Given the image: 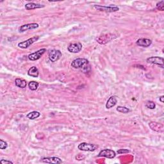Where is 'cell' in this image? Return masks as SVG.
<instances>
[{"label": "cell", "instance_id": "6da1fadb", "mask_svg": "<svg viewBox=\"0 0 164 164\" xmlns=\"http://www.w3.org/2000/svg\"><path fill=\"white\" fill-rule=\"evenodd\" d=\"M71 66L74 69H81L83 73H87L90 70L89 61L85 59H76L71 63Z\"/></svg>", "mask_w": 164, "mask_h": 164}, {"label": "cell", "instance_id": "7a4b0ae2", "mask_svg": "<svg viewBox=\"0 0 164 164\" xmlns=\"http://www.w3.org/2000/svg\"><path fill=\"white\" fill-rule=\"evenodd\" d=\"M117 37V36L115 34H112V33L103 34V35H100V36H99L98 37H97L96 41L100 44H105Z\"/></svg>", "mask_w": 164, "mask_h": 164}, {"label": "cell", "instance_id": "3957f363", "mask_svg": "<svg viewBox=\"0 0 164 164\" xmlns=\"http://www.w3.org/2000/svg\"><path fill=\"white\" fill-rule=\"evenodd\" d=\"M98 146L94 144L87 143V142H82L78 146V148L81 151H94L97 149Z\"/></svg>", "mask_w": 164, "mask_h": 164}, {"label": "cell", "instance_id": "277c9868", "mask_svg": "<svg viewBox=\"0 0 164 164\" xmlns=\"http://www.w3.org/2000/svg\"><path fill=\"white\" fill-rule=\"evenodd\" d=\"M94 8L99 11L106 12H115L119 11V9L117 6H101V5H94Z\"/></svg>", "mask_w": 164, "mask_h": 164}, {"label": "cell", "instance_id": "5b68a950", "mask_svg": "<svg viewBox=\"0 0 164 164\" xmlns=\"http://www.w3.org/2000/svg\"><path fill=\"white\" fill-rule=\"evenodd\" d=\"M62 54L60 50L57 49H52L48 53V57L49 59L52 62H55L58 61L62 56Z\"/></svg>", "mask_w": 164, "mask_h": 164}, {"label": "cell", "instance_id": "8992f818", "mask_svg": "<svg viewBox=\"0 0 164 164\" xmlns=\"http://www.w3.org/2000/svg\"><path fill=\"white\" fill-rule=\"evenodd\" d=\"M39 39V36H35L26 40L19 42V43L18 44V47L21 49H26L28 47H30L32 44H33L34 42L37 41Z\"/></svg>", "mask_w": 164, "mask_h": 164}, {"label": "cell", "instance_id": "52a82bcc", "mask_svg": "<svg viewBox=\"0 0 164 164\" xmlns=\"http://www.w3.org/2000/svg\"><path fill=\"white\" fill-rule=\"evenodd\" d=\"M147 62L151 64H155V65H158L162 68H163L164 66V60L162 57L159 56H151L149 58L147 59Z\"/></svg>", "mask_w": 164, "mask_h": 164}, {"label": "cell", "instance_id": "ba28073f", "mask_svg": "<svg viewBox=\"0 0 164 164\" xmlns=\"http://www.w3.org/2000/svg\"><path fill=\"white\" fill-rule=\"evenodd\" d=\"M116 156V152L109 149H103V150L99 152V154L97 155L98 157H106L110 159L115 158Z\"/></svg>", "mask_w": 164, "mask_h": 164}, {"label": "cell", "instance_id": "9c48e42d", "mask_svg": "<svg viewBox=\"0 0 164 164\" xmlns=\"http://www.w3.org/2000/svg\"><path fill=\"white\" fill-rule=\"evenodd\" d=\"M46 52V49L43 48V49H40L37 51L33 53L32 54H30L28 55V59L31 61H35L40 59L41 58V56L43 55Z\"/></svg>", "mask_w": 164, "mask_h": 164}, {"label": "cell", "instance_id": "30bf717a", "mask_svg": "<svg viewBox=\"0 0 164 164\" xmlns=\"http://www.w3.org/2000/svg\"><path fill=\"white\" fill-rule=\"evenodd\" d=\"M82 49V44L80 42H75V43H73L69 44V46L67 47L68 51L70 53H77L81 51Z\"/></svg>", "mask_w": 164, "mask_h": 164}, {"label": "cell", "instance_id": "8fae6325", "mask_svg": "<svg viewBox=\"0 0 164 164\" xmlns=\"http://www.w3.org/2000/svg\"><path fill=\"white\" fill-rule=\"evenodd\" d=\"M39 26V25L37 23H29V24H26V25H23L21 26V27H19V31L21 33H23L25 32L27 30H35V29H37Z\"/></svg>", "mask_w": 164, "mask_h": 164}, {"label": "cell", "instance_id": "7c38bea8", "mask_svg": "<svg viewBox=\"0 0 164 164\" xmlns=\"http://www.w3.org/2000/svg\"><path fill=\"white\" fill-rule=\"evenodd\" d=\"M149 126L152 130L156 132H159V133L163 132L164 127H163V125L161 123H159L157 122H151V123H149Z\"/></svg>", "mask_w": 164, "mask_h": 164}, {"label": "cell", "instance_id": "4fadbf2b", "mask_svg": "<svg viewBox=\"0 0 164 164\" xmlns=\"http://www.w3.org/2000/svg\"><path fill=\"white\" fill-rule=\"evenodd\" d=\"M136 44L137 46H140V47L147 48V47L151 46V44H152V41H151V40L149 39L141 38V39H139L137 40Z\"/></svg>", "mask_w": 164, "mask_h": 164}, {"label": "cell", "instance_id": "5bb4252c", "mask_svg": "<svg viewBox=\"0 0 164 164\" xmlns=\"http://www.w3.org/2000/svg\"><path fill=\"white\" fill-rule=\"evenodd\" d=\"M42 162L44 163H55V164H58V163H63L62 160L58 158V157H47V158H43L40 160Z\"/></svg>", "mask_w": 164, "mask_h": 164}, {"label": "cell", "instance_id": "9a60e30c", "mask_svg": "<svg viewBox=\"0 0 164 164\" xmlns=\"http://www.w3.org/2000/svg\"><path fill=\"white\" fill-rule=\"evenodd\" d=\"M117 99L116 96H111L108 99L107 102H106V108L107 109H110L113 107L114 106H116V105L117 104Z\"/></svg>", "mask_w": 164, "mask_h": 164}, {"label": "cell", "instance_id": "2e32d148", "mask_svg": "<svg viewBox=\"0 0 164 164\" xmlns=\"http://www.w3.org/2000/svg\"><path fill=\"white\" fill-rule=\"evenodd\" d=\"M44 5H40V4H38V3H28L25 5V9L27 10L41 9V8H44Z\"/></svg>", "mask_w": 164, "mask_h": 164}, {"label": "cell", "instance_id": "e0dca14e", "mask_svg": "<svg viewBox=\"0 0 164 164\" xmlns=\"http://www.w3.org/2000/svg\"><path fill=\"white\" fill-rule=\"evenodd\" d=\"M28 74L31 77L33 78H37L39 75V71L37 67L35 66H33L29 69L28 71Z\"/></svg>", "mask_w": 164, "mask_h": 164}, {"label": "cell", "instance_id": "ac0fdd59", "mask_svg": "<svg viewBox=\"0 0 164 164\" xmlns=\"http://www.w3.org/2000/svg\"><path fill=\"white\" fill-rule=\"evenodd\" d=\"M15 84H16V86L21 89L25 88L27 85L26 80L23 79H20V78H17V79H16Z\"/></svg>", "mask_w": 164, "mask_h": 164}, {"label": "cell", "instance_id": "d6986e66", "mask_svg": "<svg viewBox=\"0 0 164 164\" xmlns=\"http://www.w3.org/2000/svg\"><path fill=\"white\" fill-rule=\"evenodd\" d=\"M40 116V113L37 111H33L27 114L26 117L29 119L33 120L38 118Z\"/></svg>", "mask_w": 164, "mask_h": 164}, {"label": "cell", "instance_id": "ffe728a7", "mask_svg": "<svg viewBox=\"0 0 164 164\" xmlns=\"http://www.w3.org/2000/svg\"><path fill=\"white\" fill-rule=\"evenodd\" d=\"M39 85V84L38 82H35V81H32L28 83V87H29L30 90L34 91V90H36L38 89Z\"/></svg>", "mask_w": 164, "mask_h": 164}, {"label": "cell", "instance_id": "44dd1931", "mask_svg": "<svg viewBox=\"0 0 164 164\" xmlns=\"http://www.w3.org/2000/svg\"><path fill=\"white\" fill-rule=\"evenodd\" d=\"M116 110L117 112H120V113H127L130 112V110L129 109L125 107V106H117Z\"/></svg>", "mask_w": 164, "mask_h": 164}, {"label": "cell", "instance_id": "7402d4cb", "mask_svg": "<svg viewBox=\"0 0 164 164\" xmlns=\"http://www.w3.org/2000/svg\"><path fill=\"white\" fill-rule=\"evenodd\" d=\"M146 106L147 109H149L151 110H153L156 108L155 103L152 101H148L146 103Z\"/></svg>", "mask_w": 164, "mask_h": 164}, {"label": "cell", "instance_id": "603a6c76", "mask_svg": "<svg viewBox=\"0 0 164 164\" xmlns=\"http://www.w3.org/2000/svg\"><path fill=\"white\" fill-rule=\"evenodd\" d=\"M156 8L157 10H160V11H163L164 10V1H160L157 3L156 5Z\"/></svg>", "mask_w": 164, "mask_h": 164}, {"label": "cell", "instance_id": "cb8c5ba5", "mask_svg": "<svg viewBox=\"0 0 164 164\" xmlns=\"http://www.w3.org/2000/svg\"><path fill=\"white\" fill-rule=\"evenodd\" d=\"M8 147V144L7 142L3 140L2 139L0 140V149H5Z\"/></svg>", "mask_w": 164, "mask_h": 164}, {"label": "cell", "instance_id": "d4e9b609", "mask_svg": "<svg viewBox=\"0 0 164 164\" xmlns=\"http://www.w3.org/2000/svg\"><path fill=\"white\" fill-rule=\"evenodd\" d=\"M130 151L128 150V149H119V150L117 151V153L118 154H125V153H129Z\"/></svg>", "mask_w": 164, "mask_h": 164}, {"label": "cell", "instance_id": "484cf974", "mask_svg": "<svg viewBox=\"0 0 164 164\" xmlns=\"http://www.w3.org/2000/svg\"><path fill=\"white\" fill-rule=\"evenodd\" d=\"M1 163L2 164H13V162L11 161H9V160H1Z\"/></svg>", "mask_w": 164, "mask_h": 164}, {"label": "cell", "instance_id": "4316f807", "mask_svg": "<svg viewBox=\"0 0 164 164\" xmlns=\"http://www.w3.org/2000/svg\"><path fill=\"white\" fill-rule=\"evenodd\" d=\"M159 99H160V101L162 103H163V102H164V101H163L164 96H160V97H159Z\"/></svg>", "mask_w": 164, "mask_h": 164}]
</instances>
